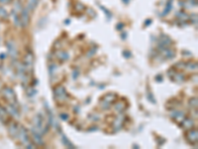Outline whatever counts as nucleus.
<instances>
[{"label": "nucleus", "instance_id": "1", "mask_svg": "<svg viewBox=\"0 0 198 149\" xmlns=\"http://www.w3.org/2000/svg\"><path fill=\"white\" fill-rule=\"evenodd\" d=\"M17 137L20 139V141L22 142V144H24L27 148H34V145L32 144V142L29 138L28 131L26 130V128L24 126H19V131H18Z\"/></svg>", "mask_w": 198, "mask_h": 149}, {"label": "nucleus", "instance_id": "2", "mask_svg": "<svg viewBox=\"0 0 198 149\" xmlns=\"http://www.w3.org/2000/svg\"><path fill=\"white\" fill-rule=\"evenodd\" d=\"M24 68L26 70L27 74H32L34 68V55L32 53H27L24 59Z\"/></svg>", "mask_w": 198, "mask_h": 149}, {"label": "nucleus", "instance_id": "3", "mask_svg": "<svg viewBox=\"0 0 198 149\" xmlns=\"http://www.w3.org/2000/svg\"><path fill=\"white\" fill-rule=\"evenodd\" d=\"M3 95L4 97L6 98V100H8L9 102L11 104V105H13V106H17L18 104H17V98H16V95L14 93V91H13L12 89L10 88H5L3 89Z\"/></svg>", "mask_w": 198, "mask_h": 149}, {"label": "nucleus", "instance_id": "4", "mask_svg": "<svg viewBox=\"0 0 198 149\" xmlns=\"http://www.w3.org/2000/svg\"><path fill=\"white\" fill-rule=\"evenodd\" d=\"M54 98L59 102H63L67 100V91L63 86H58L54 89Z\"/></svg>", "mask_w": 198, "mask_h": 149}, {"label": "nucleus", "instance_id": "5", "mask_svg": "<svg viewBox=\"0 0 198 149\" xmlns=\"http://www.w3.org/2000/svg\"><path fill=\"white\" fill-rule=\"evenodd\" d=\"M115 100H116L115 95H113V93H109V95H107L105 97V100H102V102H101V105H102V107H103V109L109 108L110 104H112Z\"/></svg>", "mask_w": 198, "mask_h": 149}, {"label": "nucleus", "instance_id": "6", "mask_svg": "<svg viewBox=\"0 0 198 149\" xmlns=\"http://www.w3.org/2000/svg\"><path fill=\"white\" fill-rule=\"evenodd\" d=\"M31 134H32V138L34 139V142H35L37 145H44V141H43V139H42V135L40 133H38L37 131L32 129Z\"/></svg>", "mask_w": 198, "mask_h": 149}, {"label": "nucleus", "instance_id": "7", "mask_svg": "<svg viewBox=\"0 0 198 149\" xmlns=\"http://www.w3.org/2000/svg\"><path fill=\"white\" fill-rule=\"evenodd\" d=\"M189 130V129H188ZM186 138L190 143L194 144L197 142V130H189V131L186 133Z\"/></svg>", "mask_w": 198, "mask_h": 149}, {"label": "nucleus", "instance_id": "8", "mask_svg": "<svg viewBox=\"0 0 198 149\" xmlns=\"http://www.w3.org/2000/svg\"><path fill=\"white\" fill-rule=\"evenodd\" d=\"M171 117L175 119V120L177 121V122H182V120L184 118H185V115H184L183 112L179 111H175L171 113Z\"/></svg>", "mask_w": 198, "mask_h": 149}, {"label": "nucleus", "instance_id": "9", "mask_svg": "<svg viewBox=\"0 0 198 149\" xmlns=\"http://www.w3.org/2000/svg\"><path fill=\"white\" fill-rule=\"evenodd\" d=\"M9 131L13 137H17L18 131H19V125H17L16 123H11V125L9 126Z\"/></svg>", "mask_w": 198, "mask_h": 149}, {"label": "nucleus", "instance_id": "10", "mask_svg": "<svg viewBox=\"0 0 198 149\" xmlns=\"http://www.w3.org/2000/svg\"><path fill=\"white\" fill-rule=\"evenodd\" d=\"M183 124V127L185 128V129H191L193 126H194V122H193V120L192 119H190V118H184L183 120H182V122H181Z\"/></svg>", "mask_w": 198, "mask_h": 149}, {"label": "nucleus", "instance_id": "11", "mask_svg": "<svg viewBox=\"0 0 198 149\" xmlns=\"http://www.w3.org/2000/svg\"><path fill=\"white\" fill-rule=\"evenodd\" d=\"M161 55H163L165 59H171L174 57V53L172 51H170L169 49H163V51H161Z\"/></svg>", "mask_w": 198, "mask_h": 149}, {"label": "nucleus", "instance_id": "12", "mask_svg": "<svg viewBox=\"0 0 198 149\" xmlns=\"http://www.w3.org/2000/svg\"><path fill=\"white\" fill-rule=\"evenodd\" d=\"M8 49H9V54L11 55V56L13 57V58H16V57L18 56V53H17V50H16V47L14 45H11L9 44L8 45Z\"/></svg>", "mask_w": 198, "mask_h": 149}, {"label": "nucleus", "instance_id": "13", "mask_svg": "<svg viewBox=\"0 0 198 149\" xmlns=\"http://www.w3.org/2000/svg\"><path fill=\"white\" fill-rule=\"evenodd\" d=\"M0 118H1L3 121H6L8 119L7 112H6V111L1 106V105H0Z\"/></svg>", "mask_w": 198, "mask_h": 149}, {"label": "nucleus", "instance_id": "14", "mask_svg": "<svg viewBox=\"0 0 198 149\" xmlns=\"http://www.w3.org/2000/svg\"><path fill=\"white\" fill-rule=\"evenodd\" d=\"M197 68V64L194 63V62H189V63H185V69H188V70L194 71L196 70Z\"/></svg>", "mask_w": 198, "mask_h": 149}, {"label": "nucleus", "instance_id": "15", "mask_svg": "<svg viewBox=\"0 0 198 149\" xmlns=\"http://www.w3.org/2000/svg\"><path fill=\"white\" fill-rule=\"evenodd\" d=\"M56 56H58V58L61 59V61H65V60L69 59V55H67V53H65V52H59L58 54H56Z\"/></svg>", "mask_w": 198, "mask_h": 149}, {"label": "nucleus", "instance_id": "16", "mask_svg": "<svg viewBox=\"0 0 198 149\" xmlns=\"http://www.w3.org/2000/svg\"><path fill=\"white\" fill-rule=\"evenodd\" d=\"M123 118H124V116H123V115H120L119 117L116 119V121H115L116 129H119V128L122 126V124H123Z\"/></svg>", "mask_w": 198, "mask_h": 149}, {"label": "nucleus", "instance_id": "17", "mask_svg": "<svg viewBox=\"0 0 198 149\" xmlns=\"http://www.w3.org/2000/svg\"><path fill=\"white\" fill-rule=\"evenodd\" d=\"M37 3H38V0H29L28 7H27V9H30V10H32V9H34V7H35Z\"/></svg>", "mask_w": 198, "mask_h": 149}, {"label": "nucleus", "instance_id": "18", "mask_svg": "<svg viewBox=\"0 0 198 149\" xmlns=\"http://www.w3.org/2000/svg\"><path fill=\"white\" fill-rule=\"evenodd\" d=\"M63 142L65 144V146H67V147H69V148H74L73 144L70 143V142L69 141V139H67V137H65V135H63Z\"/></svg>", "mask_w": 198, "mask_h": 149}, {"label": "nucleus", "instance_id": "19", "mask_svg": "<svg viewBox=\"0 0 198 149\" xmlns=\"http://www.w3.org/2000/svg\"><path fill=\"white\" fill-rule=\"evenodd\" d=\"M123 107H124L123 102H118V104H115V108H116V111H122L123 109H124Z\"/></svg>", "mask_w": 198, "mask_h": 149}, {"label": "nucleus", "instance_id": "20", "mask_svg": "<svg viewBox=\"0 0 198 149\" xmlns=\"http://www.w3.org/2000/svg\"><path fill=\"white\" fill-rule=\"evenodd\" d=\"M189 102H190V104L192 105L193 108H197V98H191Z\"/></svg>", "mask_w": 198, "mask_h": 149}, {"label": "nucleus", "instance_id": "21", "mask_svg": "<svg viewBox=\"0 0 198 149\" xmlns=\"http://www.w3.org/2000/svg\"><path fill=\"white\" fill-rule=\"evenodd\" d=\"M35 93H36L35 89H28V95H31V97H32V95H35Z\"/></svg>", "mask_w": 198, "mask_h": 149}, {"label": "nucleus", "instance_id": "22", "mask_svg": "<svg viewBox=\"0 0 198 149\" xmlns=\"http://www.w3.org/2000/svg\"><path fill=\"white\" fill-rule=\"evenodd\" d=\"M123 55H124L126 58H129V57H131V54H128V52H124V53H123Z\"/></svg>", "mask_w": 198, "mask_h": 149}, {"label": "nucleus", "instance_id": "23", "mask_svg": "<svg viewBox=\"0 0 198 149\" xmlns=\"http://www.w3.org/2000/svg\"><path fill=\"white\" fill-rule=\"evenodd\" d=\"M65 116H67L65 114H61V118H63V120H67V117H65Z\"/></svg>", "mask_w": 198, "mask_h": 149}, {"label": "nucleus", "instance_id": "24", "mask_svg": "<svg viewBox=\"0 0 198 149\" xmlns=\"http://www.w3.org/2000/svg\"><path fill=\"white\" fill-rule=\"evenodd\" d=\"M9 0H0V2H2V3H6V2H8Z\"/></svg>", "mask_w": 198, "mask_h": 149}]
</instances>
